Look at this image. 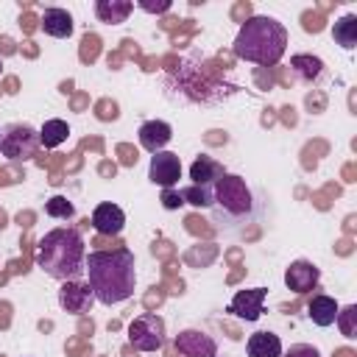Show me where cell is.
Returning <instances> with one entry per match:
<instances>
[{
	"label": "cell",
	"mask_w": 357,
	"mask_h": 357,
	"mask_svg": "<svg viewBox=\"0 0 357 357\" xmlns=\"http://www.w3.org/2000/svg\"><path fill=\"white\" fill-rule=\"evenodd\" d=\"M84 259H86V248H84V237L70 229V226H59L50 229L39 243H36V265L59 282H78L84 276Z\"/></svg>",
	"instance_id": "3957f363"
},
{
	"label": "cell",
	"mask_w": 357,
	"mask_h": 357,
	"mask_svg": "<svg viewBox=\"0 0 357 357\" xmlns=\"http://www.w3.org/2000/svg\"><path fill=\"white\" fill-rule=\"evenodd\" d=\"M282 357H321V351L315 346H310V343H296L287 351H282Z\"/></svg>",
	"instance_id": "d4e9b609"
},
{
	"label": "cell",
	"mask_w": 357,
	"mask_h": 357,
	"mask_svg": "<svg viewBox=\"0 0 357 357\" xmlns=\"http://www.w3.org/2000/svg\"><path fill=\"white\" fill-rule=\"evenodd\" d=\"M39 148V131L28 123H11L0 128V153L8 162H28Z\"/></svg>",
	"instance_id": "5b68a950"
},
{
	"label": "cell",
	"mask_w": 357,
	"mask_h": 357,
	"mask_svg": "<svg viewBox=\"0 0 357 357\" xmlns=\"http://www.w3.org/2000/svg\"><path fill=\"white\" fill-rule=\"evenodd\" d=\"M318 279H321V271L310 259H296L284 271V284L293 293H312L318 287Z\"/></svg>",
	"instance_id": "8fae6325"
},
{
	"label": "cell",
	"mask_w": 357,
	"mask_h": 357,
	"mask_svg": "<svg viewBox=\"0 0 357 357\" xmlns=\"http://www.w3.org/2000/svg\"><path fill=\"white\" fill-rule=\"evenodd\" d=\"M181 192V198H184V204H192V206H204V209H209V204H212V187H198V184H190V187H184V190H178Z\"/></svg>",
	"instance_id": "7402d4cb"
},
{
	"label": "cell",
	"mask_w": 357,
	"mask_h": 357,
	"mask_svg": "<svg viewBox=\"0 0 357 357\" xmlns=\"http://www.w3.org/2000/svg\"><path fill=\"white\" fill-rule=\"evenodd\" d=\"M268 290L265 287H251V290H237L234 298L229 301V312L240 321H259L262 304H265Z\"/></svg>",
	"instance_id": "30bf717a"
},
{
	"label": "cell",
	"mask_w": 357,
	"mask_h": 357,
	"mask_svg": "<svg viewBox=\"0 0 357 357\" xmlns=\"http://www.w3.org/2000/svg\"><path fill=\"white\" fill-rule=\"evenodd\" d=\"M128 343L137 351H156L165 346V321L156 312H142L128 324Z\"/></svg>",
	"instance_id": "8992f818"
},
{
	"label": "cell",
	"mask_w": 357,
	"mask_h": 357,
	"mask_svg": "<svg viewBox=\"0 0 357 357\" xmlns=\"http://www.w3.org/2000/svg\"><path fill=\"white\" fill-rule=\"evenodd\" d=\"M39 28H42L47 36L67 39V36L73 33V17H70V11H64V8H56V6H53V8H45Z\"/></svg>",
	"instance_id": "9a60e30c"
},
{
	"label": "cell",
	"mask_w": 357,
	"mask_h": 357,
	"mask_svg": "<svg viewBox=\"0 0 357 357\" xmlns=\"http://www.w3.org/2000/svg\"><path fill=\"white\" fill-rule=\"evenodd\" d=\"M131 11H134V3H131V0H98V3H95L98 20H100V22H109V25L126 22Z\"/></svg>",
	"instance_id": "ac0fdd59"
},
{
	"label": "cell",
	"mask_w": 357,
	"mask_h": 357,
	"mask_svg": "<svg viewBox=\"0 0 357 357\" xmlns=\"http://www.w3.org/2000/svg\"><path fill=\"white\" fill-rule=\"evenodd\" d=\"M59 304L64 312H73V315H84L92 310L95 304V293L86 282H61L59 287Z\"/></svg>",
	"instance_id": "ba28073f"
},
{
	"label": "cell",
	"mask_w": 357,
	"mask_h": 357,
	"mask_svg": "<svg viewBox=\"0 0 357 357\" xmlns=\"http://www.w3.org/2000/svg\"><path fill=\"white\" fill-rule=\"evenodd\" d=\"M148 178L153 184H159L162 190L176 187L178 178H181V159H178V153H173V151L153 153L151 156V165H148Z\"/></svg>",
	"instance_id": "52a82bcc"
},
{
	"label": "cell",
	"mask_w": 357,
	"mask_h": 357,
	"mask_svg": "<svg viewBox=\"0 0 357 357\" xmlns=\"http://www.w3.org/2000/svg\"><path fill=\"white\" fill-rule=\"evenodd\" d=\"M265 195L237 173H223L212 187V223L226 231H243L265 212Z\"/></svg>",
	"instance_id": "6da1fadb"
},
{
	"label": "cell",
	"mask_w": 357,
	"mask_h": 357,
	"mask_svg": "<svg viewBox=\"0 0 357 357\" xmlns=\"http://www.w3.org/2000/svg\"><path fill=\"white\" fill-rule=\"evenodd\" d=\"M287 50V31L279 20L273 17H251L240 25L237 39H234V53L243 61H254V64H276Z\"/></svg>",
	"instance_id": "277c9868"
},
{
	"label": "cell",
	"mask_w": 357,
	"mask_h": 357,
	"mask_svg": "<svg viewBox=\"0 0 357 357\" xmlns=\"http://www.w3.org/2000/svg\"><path fill=\"white\" fill-rule=\"evenodd\" d=\"M332 36H335V42H337L340 47L351 50V47L357 45V17H354V14L340 17V20L335 22V28H332Z\"/></svg>",
	"instance_id": "44dd1931"
},
{
	"label": "cell",
	"mask_w": 357,
	"mask_h": 357,
	"mask_svg": "<svg viewBox=\"0 0 357 357\" xmlns=\"http://www.w3.org/2000/svg\"><path fill=\"white\" fill-rule=\"evenodd\" d=\"M176 351L181 357H215L218 343L204 329H181L176 335Z\"/></svg>",
	"instance_id": "9c48e42d"
},
{
	"label": "cell",
	"mask_w": 357,
	"mask_h": 357,
	"mask_svg": "<svg viewBox=\"0 0 357 357\" xmlns=\"http://www.w3.org/2000/svg\"><path fill=\"white\" fill-rule=\"evenodd\" d=\"M84 273L86 284L95 293V301L112 307L134 296L137 284V265L134 254L128 248H114V251H92L84 259Z\"/></svg>",
	"instance_id": "7a4b0ae2"
},
{
	"label": "cell",
	"mask_w": 357,
	"mask_h": 357,
	"mask_svg": "<svg viewBox=\"0 0 357 357\" xmlns=\"http://www.w3.org/2000/svg\"><path fill=\"white\" fill-rule=\"evenodd\" d=\"M223 173H226L223 165H220L215 156H206V153H201V156L190 165V178H192V184H198V187H215V181H218Z\"/></svg>",
	"instance_id": "5bb4252c"
},
{
	"label": "cell",
	"mask_w": 357,
	"mask_h": 357,
	"mask_svg": "<svg viewBox=\"0 0 357 357\" xmlns=\"http://www.w3.org/2000/svg\"><path fill=\"white\" fill-rule=\"evenodd\" d=\"M92 226L98 234H106V237H117L126 226V215L117 204H98L95 212H92Z\"/></svg>",
	"instance_id": "7c38bea8"
},
{
	"label": "cell",
	"mask_w": 357,
	"mask_h": 357,
	"mask_svg": "<svg viewBox=\"0 0 357 357\" xmlns=\"http://www.w3.org/2000/svg\"><path fill=\"white\" fill-rule=\"evenodd\" d=\"M215 357H218V354H215Z\"/></svg>",
	"instance_id": "f1b7e54d"
},
{
	"label": "cell",
	"mask_w": 357,
	"mask_h": 357,
	"mask_svg": "<svg viewBox=\"0 0 357 357\" xmlns=\"http://www.w3.org/2000/svg\"><path fill=\"white\" fill-rule=\"evenodd\" d=\"M337 301L332 298V296H312L310 298V307H307V315H310V321L315 324V326H332L335 324V318H337Z\"/></svg>",
	"instance_id": "e0dca14e"
},
{
	"label": "cell",
	"mask_w": 357,
	"mask_h": 357,
	"mask_svg": "<svg viewBox=\"0 0 357 357\" xmlns=\"http://www.w3.org/2000/svg\"><path fill=\"white\" fill-rule=\"evenodd\" d=\"M245 351H248V357H282V340H279V335H273V332H254L251 337H248V343H245Z\"/></svg>",
	"instance_id": "2e32d148"
},
{
	"label": "cell",
	"mask_w": 357,
	"mask_h": 357,
	"mask_svg": "<svg viewBox=\"0 0 357 357\" xmlns=\"http://www.w3.org/2000/svg\"><path fill=\"white\" fill-rule=\"evenodd\" d=\"M290 67H293L296 75H298L301 81H307V84L318 81V75L324 73V61H321L318 56H310V53H296V56L290 59Z\"/></svg>",
	"instance_id": "d6986e66"
},
{
	"label": "cell",
	"mask_w": 357,
	"mask_h": 357,
	"mask_svg": "<svg viewBox=\"0 0 357 357\" xmlns=\"http://www.w3.org/2000/svg\"><path fill=\"white\" fill-rule=\"evenodd\" d=\"M73 212H75V206L64 195H53L50 201H45V215H50V218L67 220V218H73Z\"/></svg>",
	"instance_id": "cb8c5ba5"
},
{
	"label": "cell",
	"mask_w": 357,
	"mask_h": 357,
	"mask_svg": "<svg viewBox=\"0 0 357 357\" xmlns=\"http://www.w3.org/2000/svg\"><path fill=\"white\" fill-rule=\"evenodd\" d=\"M335 324L340 326V332H343L346 337H354V335H357V304H349V307L337 310Z\"/></svg>",
	"instance_id": "603a6c76"
},
{
	"label": "cell",
	"mask_w": 357,
	"mask_h": 357,
	"mask_svg": "<svg viewBox=\"0 0 357 357\" xmlns=\"http://www.w3.org/2000/svg\"><path fill=\"white\" fill-rule=\"evenodd\" d=\"M67 137H70V128L59 117L45 120V126L39 128V145H45V148H59L61 142H67Z\"/></svg>",
	"instance_id": "ffe728a7"
},
{
	"label": "cell",
	"mask_w": 357,
	"mask_h": 357,
	"mask_svg": "<svg viewBox=\"0 0 357 357\" xmlns=\"http://www.w3.org/2000/svg\"><path fill=\"white\" fill-rule=\"evenodd\" d=\"M0 73H3V59H0Z\"/></svg>",
	"instance_id": "83f0119b"
},
{
	"label": "cell",
	"mask_w": 357,
	"mask_h": 357,
	"mask_svg": "<svg viewBox=\"0 0 357 357\" xmlns=\"http://www.w3.org/2000/svg\"><path fill=\"white\" fill-rule=\"evenodd\" d=\"M137 134H139V145H142L145 151L159 153V151H165V145L170 142L173 128H170L165 120H145Z\"/></svg>",
	"instance_id": "4fadbf2b"
},
{
	"label": "cell",
	"mask_w": 357,
	"mask_h": 357,
	"mask_svg": "<svg viewBox=\"0 0 357 357\" xmlns=\"http://www.w3.org/2000/svg\"><path fill=\"white\" fill-rule=\"evenodd\" d=\"M142 11H148V14H165L167 8H170V0H159V3H148V0H139L137 3Z\"/></svg>",
	"instance_id": "4316f807"
},
{
	"label": "cell",
	"mask_w": 357,
	"mask_h": 357,
	"mask_svg": "<svg viewBox=\"0 0 357 357\" xmlns=\"http://www.w3.org/2000/svg\"><path fill=\"white\" fill-rule=\"evenodd\" d=\"M162 206H165V209H178V206H184L181 192H178V190H173V187L162 190Z\"/></svg>",
	"instance_id": "484cf974"
}]
</instances>
